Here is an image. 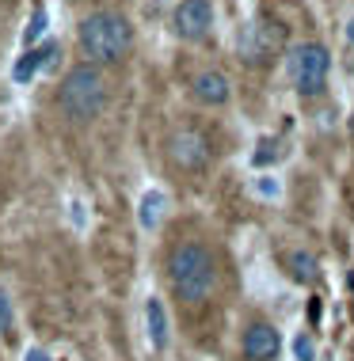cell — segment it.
I'll list each match as a JSON object with an SVG mask.
<instances>
[{"label": "cell", "instance_id": "obj_1", "mask_svg": "<svg viewBox=\"0 0 354 361\" xmlns=\"http://www.w3.org/2000/svg\"><path fill=\"white\" fill-rule=\"evenodd\" d=\"M168 274H172V286L179 293V300H187V305H202L213 293V286H218V267H213L210 247L194 240H187L172 251Z\"/></svg>", "mask_w": 354, "mask_h": 361}, {"label": "cell", "instance_id": "obj_2", "mask_svg": "<svg viewBox=\"0 0 354 361\" xmlns=\"http://www.w3.org/2000/svg\"><path fill=\"white\" fill-rule=\"evenodd\" d=\"M134 42V31L118 12H95L81 27V46L92 61H118Z\"/></svg>", "mask_w": 354, "mask_h": 361}, {"label": "cell", "instance_id": "obj_3", "mask_svg": "<svg viewBox=\"0 0 354 361\" xmlns=\"http://www.w3.org/2000/svg\"><path fill=\"white\" fill-rule=\"evenodd\" d=\"M57 103L69 118H95L107 103V80L95 65H76L73 73L61 80V92H57Z\"/></svg>", "mask_w": 354, "mask_h": 361}, {"label": "cell", "instance_id": "obj_4", "mask_svg": "<svg viewBox=\"0 0 354 361\" xmlns=\"http://www.w3.org/2000/svg\"><path fill=\"white\" fill-rule=\"evenodd\" d=\"M328 69H331V54L320 42H301L286 57V76L301 95H317L328 80Z\"/></svg>", "mask_w": 354, "mask_h": 361}, {"label": "cell", "instance_id": "obj_5", "mask_svg": "<svg viewBox=\"0 0 354 361\" xmlns=\"http://www.w3.org/2000/svg\"><path fill=\"white\" fill-rule=\"evenodd\" d=\"M168 156L179 168L194 171V168H206V164H210V145H206V137L199 130H179L168 137Z\"/></svg>", "mask_w": 354, "mask_h": 361}, {"label": "cell", "instance_id": "obj_6", "mask_svg": "<svg viewBox=\"0 0 354 361\" xmlns=\"http://www.w3.org/2000/svg\"><path fill=\"white\" fill-rule=\"evenodd\" d=\"M210 27H213V4L210 0H179V8H175V31L183 38L199 42V38L210 35Z\"/></svg>", "mask_w": 354, "mask_h": 361}, {"label": "cell", "instance_id": "obj_7", "mask_svg": "<svg viewBox=\"0 0 354 361\" xmlns=\"http://www.w3.org/2000/svg\"><path fill=\"white\" fill-rule=\"evenodd\" d=\"M282 354V338L271 324H252L244 335V357L248 361H274Z\"/></svg>", "mask_w": 354, "mask_h": 361}, {"label": "cell", "instance_id": "obj_8", "mask_svg": "<svg viewBox=\"0 0 354 361\" xmlns=\"http://www.w3.org/2000/svg\"><path fill=\"white\" fill-rule=\"evenodd\" d=\"M229 92H232V84H229V76L225 73H199L194 76V95H199L202 103H210V106H221V103H229Z\"/></svg>", "mask_w": 354, "mask_h": 361}, {"label": "cell", "instance_id": "obj_9", "mask_svg": "<svg viewBox=\"0 0 354 361\" xmlns=\"http://www.w3.org/2000/svg\"><path fill=\"white\" fill-rule=\"evenodd\" d=\"M145 324H149V338H153V350H168V312L156 297L145 300Z\"/></svg>", "mask_w": 354, "mask_h": 361}, {"label": "cell", "instance_id": "obj_10", "mask_svg": "<svg viewBox=\"0 0 354 361\" xmlns=\"http://www.w3.org/2000/svg\"><path fill=\"white\" fill-rule=\"evenodd\" d=\"M54 54H57V46H54V42H46V46H38V50L23 54V57L16 61V69H12V80H16V84H27L38 69H42V65H50V57H54Z\"/></svg>", "mask_w": 354, "mask_h": 361}, {"label": "cell", "instance_id": "obj_11", "mask_svg": "<svg viewBox=\"0 0 354 361\" xmlns=\"http://www.w3.org/2000/svg\"><path fill=\"white\" fill-rule=\"evenodd\" d=\"M286 267H290V274L297 278L301 286H312V281L320 278V259L312 255V251H290Z\"/></svg>", "mask_w": 354, "mask_h": 361}, {"label": "cell", "instance_id": "obj_12", "mask_svg": "<svg viewBox=\"0 0 354 361\" xmlns=\"http://www.w3.org/2000/svg\"><path fill=\"white\" fill-rule=\"evenodd\" d=\"M160 209H164V194L160 190H145V198H141V224L145 228H156Z\"/></svg>", "mask_w": 354, "mask_h": 361}, {"label": "cell", "instance_id": "obj_13", "mask_svg": "<svg viewBox=\"0 0 354 361\" xmlns=\"http://www.w3.org/2000/svg\"><path fill=\"white\" fill-rule=\"evenodd\" d=\"M278 156H282L278 141H274V137H263L259 145H255V152H252V164H255V168H267V164H274Z\"/></svg>", "mask_w": 354, "mask_h": 361}, {"label": "cell", "instance_id": "obj_14", "mask_svg": "<svg viewBox=\"0 0 354 361\" xmlns=\"http://www.w3.org/2000/svg\"><path fill=\"white\" fill-rule=\"evenodd\" d=\"M46 27H50L46 8H35V12H31V23H27V31H23V42H38V38L46 35Z\"/></svg>", "mask_w": 354, "mask_h": 361}, {"label": "cell", "instance_id": "obj_15", "mask_svg": "<svg viewBox=\"0 0 354 361\" xmlns=\"http://www.w3.org/2000/svg\"><path fill=\"white\" fill-rule=\"evenodd\" d=\"M12 327H16L12 297H8V289H0V335H12Z\"/></svg>", "mask_w": 354, "mask_h": 361}, {"label": "cell", "instance_id": "obj_16", "mask_svg": "<svg viewBox=\"0 0 354 361\" xmlns=\"http://www.w3.org/2000/svg\"><path fill=\"white\" fill-rule=\"evenodd\" d=\"M255 194H259V198H278L282 194V187H278V179H274V175H259V179H255V187H252Z\"/></svg>", "mask_w": 354, "mask_h": 361}, {"label": "cell", "instance_id": "obj_17", "mask_svg": "<svg viewBox=\"0 0 354 361\" xmlns=\"http://www.w3.org/2000/svg\"><path fill=\"white\" fill-rule=\"evenodd\" d=\"M293 354H297V361H317L312 338H309V335H297V338H293Z\"/></svg>", "mask_w": 354, "mask_h": 361}, {"label": "cell", "instance_id": "obj_18", "mask_svg": "<svg viewBox=\"0 0 354 361\" xmlns=\"http://www.w3.org/2000/svg\"><path fill=\"white\" fill-rule=\"evenodd\" d=\"M69 224H73V228H84V224H88L84 202H69Z\"/></svg>", "mask_w": 354, "mask_h": 361}, {"label": "cell", "instance_id": "obj_19", "mask_svg": "<svg viewBox=\"0 0 354 361\" xmlns=\"http://www.w3.org/2000/svg\"><path fill=\"white\" fill-rule=\"evenodd\" d=\"M23 361H54V357L46 354V350H38V346H35V350H27V357H23Z\"/></svg>", "mask_w": 354, "mask_h": 361}, {"label": "cell", "instance_id": "obj_20", "mask_svg": "<svg viewBox=\"0 0 354 361\" xmlns=\"http://www.w3.org/2000/svg\"><path fill=\"white\" fill-rule=\"evenodd\" d=\"M320 316H324V305H320V300H312V305H309V319H312V324H317Z\"/></svg>", "mask_w": 354, "mask_h": 361}, {"label": "cell", "instance_id": "obj_21", "mask_svg": "<svg viewBox=\"0 0 354 361\" xmlns=\"http://www.w3.org/2000/svg\"><path fill=\"white\" fill-rule=\"evenodd\" d=\"M347 42H354V16L347 19Z\"/></svg>", "mask_w": 354, "mask_h": 361}, {"label": "cell", "instance_id": "obj_22", "mask_svg": "<svg viewBox=\"0 0 354 361\" xmlns=\"http://www.w3.org/2000/svg\"><path fill=\"white\" fill-rule=\"evenodd\" d=\"M347 126H350V137H354V114H350V122H347Z\"/></svg>", "mask_w": 354, "mask_h": 361}]
</instances>
